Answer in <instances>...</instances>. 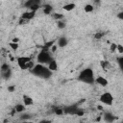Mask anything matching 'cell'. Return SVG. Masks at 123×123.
<instances>
[{"label":"cell","mask_w":123,"mask_h":123,"mask_svg":"<svg viewBox=\"0 0 123 123\" xmlns=\"http://www.w3.org/2000/svg\"><path fill=\"white\" fill-rule=\"evenodd\" d=\"M116 46H117V44H115V43H111V46H110V50H111V52H115V50H116Z\"/></svg>","instance_id":"cell-29"},{"label":"cell","mask_w":123,"mask_h":123,"mask_svg":"<svg viewBox=\"0 0 123 123\" xmlns=\"http://www.w3.org/2000/svg\"><path fill=\"white\" fill-rule=\"evenodd\" d=\"M14 90H15V86H8V91L13 92Z\"/></svg>","instance_id":"cell-31"},{"label":"cell","mask_w":123,"mask_h":123,"mask_svg":"<svg viewBox=\"0 0 123 123\" xmlns=\"http://www.w3.org/2000/svg\"><path fill=\"white\" fill-rule=\"evenodd\" d=\"M94 83L100 85L101 86H108V80L105 77H102V76H98L97 78H95V82Z\"/></svg>","instance_id":"cell-10"},{"label":"cell","mask_w":123,"mask_h":123,"mask_svg":"<svg viewBox=\"0 0 123 123\" xmlns=\"http://www.w3.org/2000/svg\"><path fill=\"white\" fill-rule=\"evenodd\" d=\"M37 4H40V1L39 0H28L24 3V7L30 9L31 7H33L34 5H37Z\"/></svg>","instance_id":"cell-15"},{"label":"cell","mask_w":123,"mask_h":123,"mask_svg":"<svg viewBox=\"0 0 123 123\" xmlns=\"http://www.w3.org/2000/svg\"><path fill=\"white\" fill-rule=\"evenodd\" d=\"M30 72L32 75L41 78V79H49L53 73L51 70H49V68L46 65H43L40 63L35 64L34 67L32 69H30Z\"/></svg>","instance_id":"cell-1"},{"label":"cell","mask_w":123,"mask_h":123,"mask_svg":"<svg viewBox=\"0 0 123 123\" xmlns=\"http://www.w3.org/2000/svg\"><path fill=\"white\" fill-rule=\"evenodd\" d=\"M53 111L57 115H62L63 114V110H62V108H60V107H54L53 108Z\"/></svg>","instance_id":"cell-20"},{"label":"cell","mask_w":123,"mask_h":123,"mask_svg":"<svg viewBox=\"0 0 123 123\" xmlns=\"http://www.w3.org/2000/svg\"><path fill=\"white\" fill-rule=\"evenodd\" d=\"M99 100H100L101 103H103V104H105L107 106H111L112 103H113V96L110 92H104L100 96Z\"/></svg>","instance_id":"cell-6"},{"label":"cell","mask_w":123,"mask_h":123,"mask_svg":"<svg viewBox=\"0 0 123 123\" xmlns=\"http://www.w3.org/2000/svg\"><path fill=\"white\" fill-rule=\"evenodd\" d=\"M35 15H36V12H35L29 11V12H23V13L21 14L20 18H22V19H24V20H26V21H29V20L33 19V18L35 17Z\"/></svg>","instance_id":"cell-8"},{"label":"cell","mask_w":123,"mask_h":123,"mask_svg":"<svg viewBox=\"0 0 123 123\" xmlns=\"http://www.w3.org/2000/svg\"><path fill=\"white\" fill-rule=\"evenodd\" d=\"M84 113H85V111L82 108H79L78 111H77V112H76V115L77 116H82V115H84Z\"/></svg>","instance_id":"cell-28"},{"label":"cell","mask_w":123,"mask_h":123,"mask_svg":"<svg viewBox=\"0 0 123 123\" xmlns=\"http://www.w3.org/2000/svg\"><path fill=\"white\" fill-rule=\"evenodd\" d=\"M22 123H33V122H31V121H23Z\"/></svg>","instance_id":"cell-38"},{"label":"cell","mask_w":123,"mask_h":123,"mask_svg":"<svg viewBox=\"0 0 123 123\" xmlns=\"http://www.w3.org/2000/svg\"><path fill=\"white\" fill-rule=\"evenodd\" d=\"M0 75L4 80H8L12 76V67L10 66L9 63L4 62L1 64L0 67Z\"/></svg>","instance_id":"cell-5"},{"label":"cell","mask_w":123,"mask_h":123,"mask_svg":"<svg viewBox=\"0 0 123 123\" xmlns=\"http://www.w3.org/2000/svg\"><path fill=\"white\" fill-rule=\"evenodd\" d=\"M16 62H17V64L18 66L20 67V69L22 70H26V69H32L34 67V62L31 59V57H25V56H22V57H17L16 58Z\"/></svg>","instance_id":"cell-3"},{"label":"cell","mask_w":123,"mask_h":123,"mask_svg":"<svg viewBox=\"0 0 123 123\" xmlns=\"http://www.w3.org/2000/svg\"><path fill=\"white\" fill-rule=\"evenodd\" d=\"M78 80L80 82H83L85 84L87 85H92L95 82V76H94V72L90 67L85 68L83 69L78 76Z\"/></svg>","instance_id":"cell-2"},{"label":"cell","mask_w":123,"mask_h":123,"mask_svg":"<svg viewBox=\"0 0 123 123\" xmlns=\"http://www.w3.org/2000/svg\"><path fill=\"white\" fill-rule=\"evenodd\" d=\"M57 26H58V28H59V29H63V28H65L66 23H65L64 21L60 20V21H58V22H57Z\"/></svg>","instance_id":"cell-24"},{"label":"cell","mask_w":123,"mask_h":123,"mask_svg":"<svg viewBox=\"0 0 123 123\" xmlns=\"http://www.w3.org/2000/svg\"><path fill=\"white\" fill-rule=\"evenodd\" d=\"M97 109H98V110H102V107H101V106H98Z\"/></svg>","instance_id":"cell-39"},{"label":"cell","mask_w":123,"mask_h":123,"mask_svg":"<svg viewBox=\"0 0 123 123\" xmlns=\"http://www.w3.org/2000/svg\"><path fill=\"white\" fill-rule=\"evenodd\" d=\"M53 12V7L50 4H45L43 6V13L45 14H50Z\"/></svg>","instance_id":"cell-17"},{"label":"cell","mask_w":123,"mask_h":123,"mask_svg":"<svg viewBox=\"0 0 123 123\" xmlns=\"http://www.w3.org/2000/svg\"><path fill=\"white\" fill-rule=\"evenodd\" d=\"M117 62H118V64H119V67L122 68V67H123V57H122V56H120V57L117 58Z\"/></svg>","instance_id":"cell-27"},{"label":"cell","mask_w":123,"mask_h":123,"mask_svg":"<svg viewBox=\"0 0 123 123\" xmlns=\"http://www.w3.org/2000/svg\"><path fill=\"white\" fill-rule=\"evenodd\" d=\"M116 50L119 52V54H122L123 53V46L121 44H117L116 46Z\"/></svg>","instance_id":"cell-30"},{"label":"cell","mask_w":123,"mask_h":123,"mask_svg":"<svg viewBox=\"0 0 123 123\" xmlns=\"http://www.w3.org/2000/svg\"><path fill=\"white\" fill-rule=\"evenodd\" d=\"M9 46H10V47H11L12 50H14V51H15V50H17V49H18V46H19V45H18V43L10 42V43H9Z\"/></svg>","instance_id":"cell-26"},{"label":"cell","mask_w":123,"mask_h":123,"mask_svg":"<svg viewBox=\"0 0 123 123\" xmlns=\"http://www.w3.org/2000/svg\"><path fill=\"white\" fill-rule=\"evenodd\" d=\"M57 48H58V46L54 44V45H53V46H52V47L50 48V50H51L50 52H51V53H54V52H56V50H57Z\"/></svg>","instance_id":"cell-32"},{"label":"cell","mask_w":123,"mask_h":123,"mask_svg":"<svg viewBox=\"0 0 123 123\" xmlns=\"http://www.w3.org/2000/svg\"><path fill=\"white\" fill-rule=\"evenodd\" d=\"M100 65H101V67H102L105 71L109 70V69L111 67V63H110L108 61H105V60H103V61L100 62Z\"/></svg>","instance_id":"cell-16"},{"label":"cell","mask_w":123,"mask_h":123,"mask_svg":"<svg viewBox=\"0 0 123 123\" xmlns=\"http://www.w3.org/2000/svg\"><path fill=\"white\" fill-rule=\"evenodd\" d=\"M52 17H53L54 19H56V20L60 21V20H62V19L63 18V14H62V13H58V12H54V13L52 14Z\"/></svg>","instance_id":"cell-22"},{"label":"cell","mask_w":123,"mask_h":123,"mask_svg":"<svg viewBox=\"0 0 123 123\" xmlns=\"http://www.w3.org/2000/svg\"><path fill=\"white\" fill-rule=\"evenodd\" d=\"M84 10H85L86 12H93L94 7H93L91 4H86V5H85Z\"/></svg>","instance_id":"cell-21"},{"label":"cell","mask_w":123,"mask_h":123,"mask_svg":"<svg viewBox=\"0 0 123 123\" xmlns=\"http://www.w3.org/2000/svg\"><path fill=\"white\" fill-rule=\"evenodd\" d=\"M18 41H19V38H18V37H13L12 42H13V43H18Z\"/></svg>","instance_id":"cell-35"},{"label":"cell","mask_w":123,"mask_h":123,"mask_svg":"<svg viewBox=\"0 0 123 123\" xmlns=\"http://www.w3.org/2000/svg\"><path fill=\"white\" fill-rule=\"evenodd\" d=\"M53 56H52V53L50 51H44V50H41L37 57V61L38 63L40 64H43V65H46L48 64L52 60H53Z\"/></svg>","instance_id":"cell-4"},{"label":"cell","mask_w":123,"mask_h":123,"mask_svg":"<svg viewBox=\"0 0 123 123\" xmlns=\"http://www.w3.org/2000/svg\"><path fill=\"white\" fill-rule=\"evenodd\" d=\"M38 123H52L51 120H48V119H43V120H40Z\"/></svg>","instance_id":"cell-33"},{"label":"cell","mask_w":123,"mask_h":123,"mask_svg":"<svg viewBox=\"0 0 123 123\" xmlns=\"http://www.w3.org/2000/svg\"><path fill=\"white\" fill-rule=\"evenodd\" d=\"M105 34H106V33H104V32H102V31H99V32H97V33L94 34V38L97 39V40H99V39H101V38L105 36Z\"/></svg>","instance_id":"cell-23"},{"label":"cell","mask_w":123,"mask_h":123,"mask_svg":"<svg viewBox=\"0 0 123 123\" xmlns=\"http://www.w3.org/2000/svg\"><path fill=\"white\" fill-rule=\"evenodd\" d=\"M26 22H27V21H26V20H24V19H22V18H20V19H19V24H20V25L25 24Z\"/></svg>","instance_id":"cell-36"},{"label":"cell","mask_w":123,"mask_h":123,"mask_svg":"<svg viewBox=\"0 0 123 123\" xmlns=\"http://www.w3.org/2000/svg\"><path fill=\"white\" fill-rule=\"evenodd\" d=\"M100 120H101V116H98V117L96 118V121L98 122V121H100Z\"/></svg>","instance_id":"cell-37"},{"label":"cell","mask_w":123,"mask_h":123,"mask_svg":"<svg viewBox=\"0 0 123 123\" xmlns=\"http://www.w3.org/2000/svg\"><path fill=\"white\" fill-rule=\"evenodd\" d=\"M104 120L107 123H112L114 120H116V116L111 112H105L104 113Z\"/></svg>","instance_id":"cell-9"},{"label":"cell","mask_w":123,"mask_h":123,"mask_svg":"<svg viewBox=\"0 0 123 123\" xmlns=\"http://www.w3.org/2000/svg\"><path fill=\"white\" fill-rule=\"evenodd\" d=\"M117 17L119 19H123V12H120L118 14H117Z\"/></svg>","instance_id":"cell-34"},{"label":"cell","mask_w":123,"mask_h":123,"mask_svg":"<svg viewBox=\"0 0 123 123\" xmlns=\"http://www.w3.org/2000/svg\"><path fill=\"white\" fill-rule=\"evenodd\" d=\"M13 109L15 110L16 112H22V111H24V110H25V106H24L23 104H17V105L14 106Z\"/></svg>","instance_id":"cell-19"},{"label":"cell","mask_w":123,"mask_h":123,"mask_svg":"<svg viewBox=\"0 0 123 123\" xmlns=\"http://www.w3.org/2000/svg\"><path fill=\"white\" fill-rule=\"evenodd\" d=\"M67 43H68V39L65 37H61L58 39V46L59 47H64L67 45Z\"/></svg>","instance_id":"cell-14"},{"label":"cell","mask_w":123,"mask_h":123,"mask_svg":"<svg viewBox=\"0 0 123 123\" xmlns=\"http://www.w3.org/2000/svg\"><path fill=\"white\" fill-rule=\"evenodd\" d=\"M31 116H32V115L29 114V113H24V114H22V115L20 116V119L23 120V121H28V119H30Z\"/></svg>","instance_id":"cell-25"},{"label":"cell","mask_w":123,"mask_h":123,"mask_svg":"<svg viewBox=\"0 0 123 123\" xmlns=\"http://www.w3.org/2000/svg\"><path fill=\"white\" fill-rule=\"evenodd\" d=\"M55 44V40H50V41H46L43 45H41V50H44V51H49V49Z\"/></svg>","instance_id":"cell-13"},{"label":"cell","mask_w":123,"mask_h":123,"mask_svg":"<svg viewBox=\"0 0 123 123\" xmlns=\"http://www.w3.org/2000/svg\"><path fill=\"white\" fill-rule=\"evenodd\" d=\"M47 67H48L49 70H51L52 72H53V71H57V70H58V63H57V61L53 59V60L47 64Z\"/></svg>","instance_id":"cell-12"},{"label":"cell","mask_w":123,"mask_h":123,"mask_svg":"<svg viewBox=\"0 0 123 123\" xmlns=\"http://www.w3.org/2000/svg\"><path fill=\"white\" fill-rule=\"evenodd\" d=\"M78 109H79V105H78L77 103L62 108L63 113H65V114H70V115H76V112H77Z\"/></svg>","instance_id":"cell-7"},{"label":"cell","mask_w":123,"mask_h":123,"mask_svg":"<svg viewBox=\"0 0 123 123\" xmlns=\"http://www.w3.org/2000/svg\"><path fill=\"white\" fill-rule=\"evenodd\" d=\"M22 99H23V105L24 106H31L34 103L33 98L30 97V96H28V95H26V94H24L22 96Z\"/></svg>","instance_id":"cell-11"},{"label":"cell","mask_w":123,"mask_h":123,"mask_svg":"<svg viewBox=\"0 0 123 123\" xmlns=\"http://www.w3.org/2000/svg\"><path fill=\"white\" fill-rule=\"evenodd\" d=\"M76 7V5H75V3H68V4H65L63 7H62V9L64 10V11H67V12H69V11H72V10H74V8Z\"/></svg>","instance_id":"cell-18"}]
</instances>
